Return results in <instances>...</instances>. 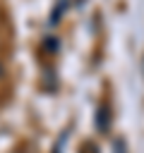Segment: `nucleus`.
<instances>
[{"label": "nucleus", "instance_id": "2", "mask_svg": "<svg viewBox=\"0 0 144 153\" xmlns=\"http://www.w3.org/2000/svg\"><path fill=\"white\" fill-rule=\"evenodd\" d=\"M142 72H144V57H142Z\"/></svg>", "mask_w": 144, "mask_h": 153}, {"label": "nucleus", "instance_id": "3", "mask_svg": "<svg viewBox=\"0 0 144 153\" xmlns=\"http://www.w3.org/2000/svg\"><path fill=\"white\" fill-rule=\"evenodd\" d=\"M14 153H22V151H14Z\"/></svg>", "mask_w": 144, "mask_h": 153}, {"label": "nucleus", "instance_id": "1", "mask_svg": "<svg viewBox=\"0 0 144 153\" xmlns=\"http://www.w3.org/2000/svg\"><path fill=\"white\" fill-rule=\"evenodd\" d=\"M5 76V65H2V60H0V79Z\"/></svg>", "mask_w": 144, "mask_h": 153}]
</instances>
